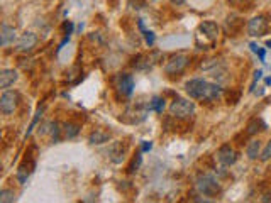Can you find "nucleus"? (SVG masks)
I'll return each mask as SVG.
<instances>
[{"label":"nucleus","instance_id":"obj_23","mask_svg":"<svg viewBox=\"0 0 271 203\" xmlns=\"http://www.w3.org/2000/svg\"><path fill=\"white\" fill-rule=\"evenodd\" d=\"M249 46H251V49H253V53H256L258 56H260V59H261V61H265V49H261V47L260 46H258V44H255V42H251V44H249Z\"/></svg>","mask_w":271,"mask_h":203},{"label":"nucleus","instance_id":"obj_16","mask_svg":"<svg viewBox=\"0 0 271 203\" xmlns=\"http://www.w3.org/2000/svg\"><path fill=\"white\" fill-rule=\"evenodd\" d=\"M32 168H34V163L32 164H22V166L17 170V180H19V183L20 185H24L25 181H27V178L31 176V173H32Z\"/></svg>","mask_w":271,"mask_h":203},{"label":"nucleus","instance_id":"obj_19","mask_svg":"<svg viewBox=\"0 0 271 203\" xmlns=\"http://www.w3.org/2000/svg\"><path fill=\"white\" fill-rule=\"evenodd\" d=\"M78 132H80V127L76 124H66L64 125V136L68 137V139H73V137H76L78 136Z\"/></svg>","mask_w":271,"mask_h":203},{"label":"nucleus","instance_id":"obj_28","mask_svg":"<svg viewBox=\"0 0 271 203\" xmlns=\"http://www.w3.org/2000/svg\"><path fill=\"white\" fill-rule=\"evenodd\" d=\"M243 2H246V0H229V3H232V5H239Z\"/></svg>","mask_w":271,"mask_h":203},{"label":"nucleus","instance_id":"obj_8","mask_svg":"<svg viewBox=\"0 0 271 203\" xmlns=\"http://www.w3.org/2000/svg\"><path fill=\"white\" fill-rule=\"evenodd\" d=\"M115 88H117V92L122 97H131L132 92H134V78L131 75H127V73H122V75L117 76Z\"/></svg>","mask_w":271,"mask_h":203},{"label":"nucleus","instance_id":"obj_1","mask_svg":"<svg viewBox=\"0 0 271 203\" xmlns=\"http://www.w3.org/2000/svg\"><path fill=\"white\" fill-rule=\"evenodd\" d=\"M195 188L204 197H217L221 193V183L212 175H200L195 180Z\"/></svg>","mask_w":271,"mask_h":203},{"label":"nucleus","instance_id":"obj_26","mask_svg":"<svg viewBox=\"0 0 271 203\" xmlns=\"http://www.w3.org/2000/svg\"><path fill=\"white\" fill-rule=\"evenodd\" d=\"M151 148H153V142L151 141H143V144H141V149L144 151H151Z\"/></svg>","mask_w":271,"mask_h":203},{"label":"nucleus","instance_id":"obj_22","mask_svg":"<svg viewBox=\"0 0 271 203\" xmlns=\"http://www.w3.org/2000/svg\"><path fill=\"white\" fill-rule=\"evenodd\" d=\"M42 115V107H39L37 109V112H36V115H34V119H32V122H31V125H29V129H27V134H25V137L27 136H31V132H32V129L36 127V124H37V120H39V117Z\"/></svg>","mask_w":271,"mask_h":203},{"label":"nucleus","instance_id":"obj_29","mask_svg":"<svg viewBox=\"0 0 271 203\" xmlns=\"http://www.w3.org/2000/svg\"><path fill=\"white\" fill-rule=\"evenodd\" d=\"M261 202H271V193H268V195H265L263 198H261Z\"/></svg>","mask_w":271,"mask_h":203},{"label":"nucleus","instance_id":"obj_15","mask_svg":"<svg viewBox=\"0 0 271 203\" xmlns=\"http://www.w3.org/2000/svg\"><path fill=\"white\" fill-rule=\"evenodd\" d=\"M246 154H248V158L251 159V161H255V159L260 158V154H261V141H251L248 144V148H246Z\"/></svg>","mask_w":271,"mask_h":203},{"label":"nucleus","instance_id":"obj_13","mask_svg":"<svg viewBox=\"0 0 271 203\" xmlns=\"http://www.w3.org/2000/svg\"><path fill=\"white\" fill-rule=\"evenodd\" d=\"M110 139V132L104 131V129H97L95 132L90 134V144H104Z\"/></svg>","mask_w":271,"mask_h":203},{"label":"nucleus","instance_id":"obj_3","mask_svg":"<svg viewBox=\"0 0 271 203\" xmlns=\"http://www.w3.org/2000/svg\"><path fill=\"white\" fill-rule=\"evenodd\" d=\"M170 114L175 119H182V120L190 119L195 114V103L190 100H185V98H176L170 105Z\"/></svg>","mask_w":271,"mask_h":203},{"label":"nucleus","instance_id":"obj_10","mask_svg":"<svg viewBox=\"0 0 271 203\" xmlns=\"http://www.w3.org/2000/svg\"><path fill=\"white\" fill-rule=\"evenodd\" d=\"M37 44V36L34 32H24L22 36L19 37V41H17V51H20V53H29V51H32L34 47Z\"/></svg>","mask_w":271,"mask_h":203},{"label":"nucleus","instance_id":"obj_31","mask_svg":"<svg viewBox=\"0 0 271 203\" xmlns=\"http://www.w3.org/2000/svg\"><path fill=\"white\" fill-rule=\"evenodd\" d=\"M149 2H154V0H149Z\"/></svg>","mask_w":271,"mask_h":203},{"label":"nucleus","instance_id":"obj_27","mask_svg":"<svg viewBox=\"0 0 271 203\" xmlns=\"http://www.w3.org/2000/svg\"><path fill=\"white\" fill-rule=\"evenodd\" d=\"M170 2L173 3V5H176V7H178V5H183V3L187 2V0H170Z\"/></svg>","mask_w":271,"mask_h":203},{"label":"nucleus","instance_id":"obj_12","mask_svg":"<svg viewBox=\"0 0 271 203\" xmlns=\"http://www.w3.org/2000/svg\"><path fill=\"white\" fill-rule=\"evenodd\" d=\"M19 78V75H17L15 70H12V68H7V70H2L0 71V88L7 90L8 86H12Z\"/></svg>","mask_w":271,"mask_h":203},{"label":"nucleus","instance_id":"obj_2","mask_svg":"<svg viewBox=\"0 0 271 203\" xmlns=\"http://www.w3.org/2000/svg\"><path fill=\"white\" fill-rule=\"evenodd\" d=\"M209 88L210 83L202 78H193L187 81V85H185V90H187V93L190 95V98H193V100H207Z\"/></svg>","mask_w":271,"mask_h":203},{"label":"nucleus","instance_id":"obj_9","mask_svg":"<svg viewBox=\"0 0 271 203\" xmlns=\"http://www.w3.org/2000/svg\"><path fill=\"white\" fill-rule=\"evenodd\" d=\"M217 159L222 166H232L238 161V153L234 151V148H231L229 144L221 146V149L217 151Z\"/></svg>","mask_w":271,"mask_h":203},{"label":"nucleus","instance_id":"obj_30","mask_svg":"<svg viewBox=\"0 0 271 203\" xmlns=\"http://www.w3.org/2000/svg\"><path fill=\"white\" fill-rule=\"evenodd\" d=\"M266 46H268V47H271V39H270L268 42H266Z\"/></svg>","mask_w":271,"mask_h":203},{"label":"nucleus","instance_id":"obj_6","mask_svg":"<svg viewBox=\"0 0 271 203\" xmlns=\"http://www.w3.org/2000/svg\"><path fill=\"white\" fill-rule=\"evenodd\" d=\"M268 31V19L265 15H256L248 22V34L253 37H261Z\"/></svg>","mask_w":271,"mask_h":203},{"label":"nucleus","instance_id":"obj_17","mask_svg":"<svg viewBox=\"0 0 271 203\" xmlns=\"http://www.w3.org/2000/svg\"><path fill=\"white\" fill-rule=\"evenodd\" d=\"M265 129H266V125L261 119H253L251 122L248 124V134H249V136H255V134L265 131Z\"/></svg>","mask_w":271,"mask_h":203},{"label":"nucleus","instance_id":"obj_4","mask_svg":"<svg viewBox=\"0 0 271 203\" xmlns=\"http://www.w3.org/2000/svg\"><path fill=\"white\" fill-rule=\"evenodd\" d=\"M188 63H190V56H188V54H175L166 61L165 73H166V75H170V76L180 75V73L185 71V68L188 66Z\"/></svg>","mask_w":271,"mask_h":203},{"label":"nucleus","instance_id":"obj_5","mask_svg":"<svg viewBox=\"0 0 271 203\" xmlns=\"http://www.w3.org/2000/svg\"><path fill=\"white\" fill-rule=\"evenodd\" d=\"M20 102V95L14 92V90H5L0 97V112L3 115H10L14 114L15 109L19 107Z\"/></svg>","mask_w":271,"mask_h":203},{"label":"nucleus","instance_id":"obj_21","mask_svg":"<svg viewBox=\"0 0 271 203\" xmlns=\"http://www.w3.org/2000/svg\"><path fill=\"white\" fill-rule=\"evenodd\" d=\"M260 159L263 163H266V161H270L271 159V139L268 141V144L265 146L263 149H261V154H260Z\"/></svg>","mask_w":271,"mask_h":203},{"label":"nucleus","instance_id":"obj_18","mask_svg":"<svg viewBox=\"0 0 271 203\" xmlns=\"http://www.w3.org/2000/svg\"><path fill=\"white\" fill-rule=\"evenodd\" d=\"M149 110H154L158 112V114H163V110H165V100H163L161 97H154L151 102H149Z\"/></svg>","mask_w":271,"mask_h":203},{"label":"nucleus","instance_id":"obj_14","mask_svg":"<svg viewBox=\"0 0 271 203\" xmlns=\"http://www.w3.org/2000/svg\"><path fill=\"white\" fill-rule=\"evenodd\" d=\"M137 27H139V31L143 32L146 44H148L149 47H153V46H154V42H156V36H154V32H153V31H148V29L144 27L143 19H137Z\"/></svg>","mask_w":271,"mask_h":203},{"label":"nucleus","instance_id":"obj_24","mask_svg":"<svg viewBox=\"0 0 271 203\" xmlns=\"http://www.w3.org/2000/svg\"><path fill=\"white\" fill-rule=\"evenodd\" d=\"M139 164H141V154H137V158L134 159V161H132L131 168H129V171H131V173L137 171V168H139Z\"/></svg>","mask_w":271,"mask_h":203},{"label":"nucleus","instance_id":"obj_25","mask_svg":"<svg viewBox=\"0 0 271 203\" xmlns=\"http://www.w3.org/2000/svg\"><path fill=\"white\" fill-rule=\"evenodd\" d=\"M63 27H64V31H66V36H71V32H73V22H71V20H66V22L63 24Z\"/></svg>","mask_w":271,"mask_h":203},{"label":"nucleus","instance_id":"obj_7","mask_svg":"<svg viewBox=\"0 0 271 203\" xmlns=\"http://www.w3.org/2000/svg\"><path fill=\"white\" fill-rule=\"evenodd\" d=\"M219 34H221V29H219L217 22H214V20H204L199 25V36H204L205 39H209L210 44H214L217 41Z\"/></svg>","mask_w":271,"mask_h":203},{"label":"nucleus","instance_id":"obj_11","mask_svg":"<svg viewBox=\"0 0 271 203\" xmlns=\"http://www.w3.org/2000/svg\"><path fill=\"white\" fill-rule=\"evenodd\" d=\"M14 41H15V27H12V25L3 22L2 27H0V46L7 47Z\"/></svg>","mask_w":271,"mask_h":203},{"label":"nucleus","instance_id":"obj_20","mask_svg":"<svg viewBox=\"0 0 271 203\" xmlns=\"http://www.w3.org/2000/svg\"><path fill=\"white\" fill-rule=\"evenodd\" d=\"M14 200H15V193L12 192V190L3 188L2 192H0V202H2V203H10Z\"/></svg>","mask_w":271,"mask_h":203}]
</instances>
